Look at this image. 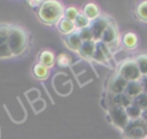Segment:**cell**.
I'll return each mask as SVG.
<instances>
[{
	"instance_id": "cell-1",
	"label": "cell",
	"mask_w": 147,
	"mask_h": 139,
	"mask_svg": "<svg viewBox=\"0 0 147 139\" xmlns=\"http://www.w3.org/2000/svg\"><path fill=\"white\" fill-rule=\"evenodd\" d=\"M9 48L13 56L21 55L25 52L29 45V33L24 28L17 24H13L9 26Z\"/></svg>"
},
{
	"instance_id": "cell-2",
	"label": "cell",
	"mask_w": 147,
	"mask_h": 139,
	"mask_svg": "<svg viewBox=\"0 0 147 139\" xmlns=\"http://www.w3.org/2000/svg\"><path fill=\"white\" fill-rule=\"evenodd\" d=\"M63 6L59 1L48 0L40 3L38 9V17L45 24H54L59 23V21L63 17Z\"/></svg>"
},
{
	"instance_id": "cell-3",
	"label": "cell",
	"mask_w": 147,
	"mask_h": 139,
	"mask_svg": "<svg viewBox=\"0 0 147 139\" xmlns=\"http://www.w3.org/2000/svg\"><path fill=\"white\" fill-rule=\"evenodd\" d=\"M118 75L123 77L126 82H139L141 79V74L139 71L138 64L136 60H126L124 61L118 69Z\"/></svg>"
},
{
	"instance_id": "cell-4",
	"label": "cell",
	"mask_w": 147,
	"mask_h": 139,
	"mask_svg": "<svg viewBox=\"0 0 147 139\" xmlns=\"http://www.w3.org/2000/svg\"><path fill=\"white\" fill-rule=\"evenodd\" d=\"M123 133L126 139H147V124L141 119L130 121Z\"/></svg>"
},
{
	"instance_id": "cell-5",
	"label": "cell",
	"mask_w": 147,
	"mask_h": 139,
	"mask_svg": "<svg viewBox=\"0 0 147 139\" xmlns=\"http://www.w3.org/2000/svg\"><path fill=\"white\" fill-rule=\"evenodd\" d=\"M108 115L110 117L111 123L121 130H124L126 128V125L129 124V122H130V119L127 117V114L125 111V108L119 107V106L110 105L109 108H108Z\"/></svg>"
},
{
	"instance_id": "cell-6",
	"label": "cell",
	"mask_w": 147,
	"mask_h": 139,
	"mask_svg": "<svg viewBox=\"0 0 147 139\" xmlns=\"http://www.w3.org/2000/svg\"><path fill=\"white\" fill-rule=\"evenodd\" d=\"M9 24L0 23V59H10L13 54L9 48Z\"/></svg>"
},
{
	"instance_id": "cell-7",
	"label": "cell",
	"mask_w": 147,
	"mask_h": 139,
	"mask_svg": "<svg viewBox=\"0 0 147 139\" xmlns=\"http://www.w3.org/2000/svg\"><path fill=\"white\" fill-rule=\"evenodd\" d=\"M109 20L105 16H100L98 17L96 20L92 21L91 24H90V29L92 30V33H93V40L94 41H100L101 40V37L106 30V28L108 26L109 24Z\"/></svg>"
},
{
	"instance_id": "cell-8",
	"label": "cell",
	"mask_w": 147,
	"mask_h": 139,
	"mask_svg": "<svg viewBox=\"0 0 147 139\" xmlns=\"http://www.w3.org/2000/svg\"><path fill=\"white\" fill-rule=\"evenodd\" d=\"M92 59H94L98 62H101L102 64H108L111 60V52L107 45L102 44L101 41H98L96 48H95V52Z\"/></svg>"
},
{
	"instance_id": "cell-9",
	"label": "cell",
	"mask_w": 147,
	"mask_h": 139,
	"mask_svg": "<svg viewBox=\"0 0 147 139\" xmlns=\"http://www.w3.org/2000/svg\"><path fill=\"white\" fill-rule=\"evenodd\" d=\"M117 38H118V34H117V29H116V25L111 22H109L108 26L106 28L102 37H101V43L107 45L109 47V49L113 47V45L115 43H117Z\"/></svg>"
},
{
	"instance_id": "cell-10",
	"label": "cell",
	"mask_w": 147,
	"mask_h": 139,
	"mask_svg": "<svg viewBox=\"0 0 147 139\" xmlns=\"http://www.w3.org/2000/svg\"><path fill=\"white\" fill-rule=\"evenodd\" d=\"M126 85H127V82L117 74L110 78L108 90L111 94H119V93H124Z\"/></svg>"
},
{
	"instance_id": "cell-11",
	"label": "cell",
	"mask_w": 147,
	"mask_h": 139,
	"mask_svg": "<svg viewBox=\"0 0 147 139\" xmlns=\"http://www.w3.org/2000/svg\"><path fill=\"white\" fill-rule=\"evenodd\" d=\"M64 43H65V45H67V47L69 49L75 51V52H78L79 48H80V46H82V44H83V41H82V39L79 37L78 31H75V32L65 36Z\"/></svg>"
},
{
	"instance_id": "cell-12",
	"label": "cell",
	"mask_w": 147,
	"mask_h": 139,
	"mask_svg": "<svg viewBox=\"0 0 147 139\" xmlns=\"http://www.w3.org/2000/svg\"><path fill=\"white\" fill-rule=\"evenodd\" d=\"M96 48V41L94 40H88V41H84L78 51V53L84 57V59H92L94 55Z\"/></svg>"
},
{
	"instance_id": "cell-13",
	"label": "cell",
	"mask_w": 147,
	"mask_h": 139,
	"mask_svg": "<svg viewBox=\"0 0 147 139\" xmlns=\"http://www.w3.org/2000/svg\"><path fill=\"white\" fill-rule=\"evenodd\" d=\"M131 103H132V99H130L125 93L111 94L110 105H113V106H119V107L126 108V107H129Z\"/></svg>"
},
{
	"instance_id": "cell-14",
	"label": "cell",
	"mask_w": 147,
	"mask_h": 139,
	"mask_svg": "<svg viewBox=\"0 0 147 139\" xmlns=\"http://www.w3.org/2000/svg\"><path fill=\"white\" fill-rule=\"evenodd\" d=\"M82 13H83L91 22L94 21V20H96L98 17H100V9H99V7H98L95 3H93V2L86 3V5L84 6Z\"/></svg>"
},
{
	"instance_id": "cell-15",
	"label": "cell",
	"mask_w": 147,
	"mask_h": 139,
	"mask_svg": "<svg viewBox=\"0 0 147 139\" xmlns=\"http://www.w3.org/2000/svg\"><path fill=\"white\" fill-rule=\"evenodd\" d=\"M124 93L130 98V99H134L136 96H138L140 93H142V87L140 85V80L139 82H127V85L125 87Z\"/></svg>"
},
{
	"instance_id": "cell-16",
	"label": "cell",
	"mask_w": 147,
	"mask_h": 139,
	"mask_svg": "<svg viewBox=\"0 0 147 139\" xmlns=\"http://www.w3.org/2000/svg\"><path fill=\"white\" fill-rule=\"evenodd\" d=\"M57 28H59V30H60L64 36H68V34H70V33H72V32L76 31L75 23L71 22V21H69V20H67V18H64V17H62V18L59 21Z\"/></svg>"
},
{
	"instance_id": "cell-17",
	"label": "cell",
	"mask_w": 147,
	"mask_h": 139,
	"mask_svg": "<svg viewBox=\"0 0 147 139\" xmlns=\"http://www.w3.org/2000/svg\"><path fill=\"white\" fill-rule=\"evenodd\" d=\"M55 61H56L55 55L51 51H42L39 54V63L46 65L47 68H51L55 63Z\"/></svg>"
},
{
	"instance_id": "cell-18",
	"label": "cell",
	"mask_w": 147,
	"mask_h": 139,
	"mask_svg": "<svg viewBox=\"0 0 147 139\" xmlns=\"http://www.w3.org/2000/svg\"><path fill=\"white\" fill-rule=\"evenodd\" d=\"M122 44H123L126 48L132 49V48H134V47L137 46V44H138V38H137V36H136L133 32H126V33H124L123 37H122Z\"/></svg>"
},
{
	"instance_id": "cell-19",
	"label": "cell",
	"mask_w": 147,
	"mask_h": 139,
	"mask_svg": "<svg viewBox=\"0 0 147 139\" xmlns=\"http://www.w3.org/2000/svg\"><path fill=\"white\" fill-rule=\"evenodd\" d=\"M125 111L127 114V117L130 121H137V119H140L141 118V114H142V110L137 106L134 105L133 102L125 108Z\"/></svg>"
},
{
	"instance_id": "cell-20",
	"label": "cell",
	"mask_w": 147,
	"mask_h": 139,
	"mask_svg": "<svg viewBox=\"0 0 147 139\" xmlns=\"http://www.w3.org/2000/svg\"><path fill=\"white\" fill-rule=\"evenodd\" d=\"M33 75L38 79H46L49 75V68L41 63H37L33 67Z\"/></svg>"
},
{
	"instance_id": "cell-21",
	"label": "cell",
	"mask_w": 147,
	"mask_h": 139,
	"mask_svg": "<svg viewBox=\"0 0 147 139\" xmlns=\"http://www.w3.org/2000/svg\"><path fill=\"white\" fill-rule=\"evenodd\" d=\"M136 62L138 64L139 71L142 77L147 76V54H140L136 57Z\"/></svg>"
},
{
	"instance_id": "cell-22",
	"label": "cell",
	"mask_w": 147,
	"mask_h": 139,
	"mask_svg": "<svg viewBox=\"0 0 147 139\" xmlns=\"http://www.w3.org/2000/svg\"><path fill=\"white\" fill-rule=\"evenodd\" d=\"M74 23H75V28H76V29L82 30V29L88 28L90 24H91V21H90L83 13H79L78 16L76 17V20L74 21Z\"/></svg>"
},
{
	"instance_id": "cell-23",
	"label": "cell",
	"mask_w": 147,
	"mask_h": 139,
	"mask_svg": "<svg viewBox=\"0 0 147 139\" xmlns=\"http://www.w3.org/2000/svg\"><path fill=\"white\" fill-rule=\"evenodd\" d=\"M136 14L140 21L147 23V1H142L141 3L138 5L136 9Z\"/></svg>"
},
{
	"instance_id": "cell-24",
	"label": "cell",
	"mask_w": 147,
	"mask_h": 139,
	"mask_svg": "<svg viewBox=\"0 0 147 139\" xmlns=\"http://www.w3.org/2000/svg\"><path fill=\"white\" fill-rule=\"evenodd\" d=\"M132 102L134 103V105H137L141 110H146L147 109V94L146 93H140L138 96H136L133 100H132Z\"/></svg>"
},
{
	"instance_id": "cell-25",
	"label": "cell",
	"mask_w": 147,
	"mask_h": 139,
	"mask_svg": "<svg viewBox=\"0 0 147 139\" xmlns=\"http://www.w3.org/2000/svg\"><path fill=\"white\" fill-rule=\"evenodd\" d=\"M78 14H79L78 9L76 7H74V6H70V7H67L64 9L63 17L67 18V20H69V21H71V22H74L76 20V17L78 16Z\"/></svg>"
},
{
	"instance_id": "cell-26",
	"label": "cell",
	"mask_w": 147,
	"mask_h": 139,
	"mask_svg": "<svg viewBox=\"0 0 147 139\" xmlns=\"http://www.w3.org/2000/svg\"><path fill=\"white\" fill-rule=\"evenodd\" d=\"M56 63H57L59 67H62V68L68 67V65L71 63V57H70L68 54H65V53H61V54L56 57Z\"/></svg>"
},
{
	"instance_id": "cell-27",
	"label": "cell",
	"mask_w": 147,
	"mask_h": 139,
	"mask_svg": "<svg viewBox=\"0 0 147 139\" xmlns=\"http://www.w3.org/2000/svg\"><path fill=\"white\" fill-rule=\"evenodd\" d=\"M78 33H79V37L82 39V41H88V40H93V33H92V30L88 28H85V29H82V30H77Z\"/></svg>"
},
{
	"instance_id": "cell-28",
	"label": "cell",
	"mask_w": 147,
	"mask_h": 139,
	"mask_svg": "<svg viewBox=\"0 0 147 139\" xmlns=\"http://www.w3.org/2000/svg\"><path fill=\"white\" fill-rule=\"evenodd\" d=\"M140 85H141V87H142V92L147 94V76L141 77V79H140Z\"/></svg>"
},
{
	"instance_id": "cell-29",
	"label": "cell",
	"mask_w": 147,
	"mask_h": 139,
	"mask_svg": "<svg viewBox=\"0 0 147 139\" xmlns=\"http://www.w3.org/2000/svg\"><path fill=\"white\" fill-rule=\"evenodd\" d=\"M140 119L147 124V109L146 110H142V114H141V118Z\"/></svg>"
}]
</instances>
